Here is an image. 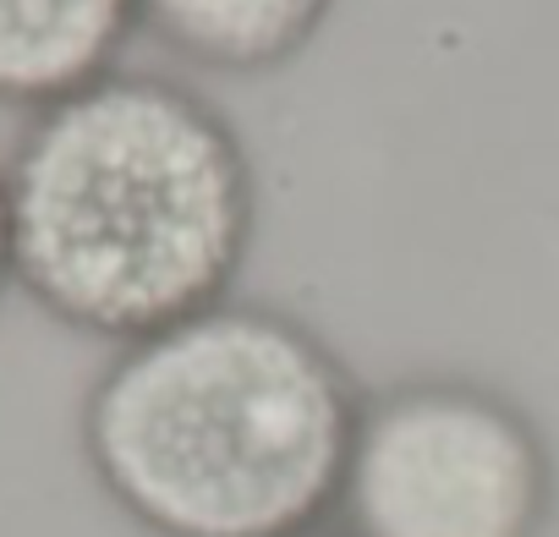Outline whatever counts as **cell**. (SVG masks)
Wrapping results in <instances>:
<instances>
[{"label": "cell", "instance_id": "cell-3", "mask_svg": "<svg viewBox=\"0 0 559 537\" xmlns=\"http://www.w3.org/2000/svg\"><path fill=\"white\" fill-rule=\"evenodd\" d=\"M559 461L499 384L406 373L362 390L330 526L341 537H543Z\"/></svg>", "mask_w": 559, "mask_h": 537}, {"label": "cell", "instance_id": "cell-4", "mask_svg": "<svg viewBox=\"0 0 559 537\" xmlns=\"http://www.w3.org/2000/svg\"><path fill=\"white\" fill-rule=\"evenodd\" d=\"M138 28V0H0V105L34 116L121 72Z\"/></svg>", "mask_w": 559, "mask_h": 537}, {"label": "cell", "instance_id": "cell-7", "mask_svg": "<svg viewBox=\"0 0 559 537\" xmlns=\"http://www.w3.org/2000/svg\"><path fill=\"white\" fill-rule=\"evenodd\" d=\"M308 537H341V532H335V526H319V532H308Z\"/></svg>", "mask_w": 559, "mask_h": 537}, {"label": "cell", "instance_id": "cell-1", "mask_svg": "<svg viewBox=\"0 0 559 537\" xmlns=\"http://www.w3.org/2000/svg\"><path fill=\"white\" fill-rule=\"evenodd\" d=\"M0 181L12 291L110 351L230 302L258 241L247 138L165 72L121 67L34 110Z\"/></svg>", "mask_w": 559, "mask_h": 537}, {"label": "cell", "instance_id": "cell-5", "mask_svg": "<svg viewBox=\"0 0 559 537\" xmlns=\"http://www.w3.org/2000/svg\"><path fill=\"white\" fill-rule=\"evenodd\" d=\"M341 0H138V23L187 67L214 77H274L297 67Z\"/></svg>", "mask_w": 559, "mask_h": 537}, {"label": "cell", "instance_id": "cell-2", "mask_svg": "<svg viewBox=\"0 0 559 537\" xmlns=\"http://www.w3.org/2000/svg\"><path fill=\"white\" fill-rule=\"evenodd\" d=\"M357 406V373L308 319L230 297L116 346L78 450L148 537H308L335 515Z\"/></svg>", "mask_w": 559, "mask_h": 537}, {"label": "cell", "instance_id": "cell-6", "mask_svg": "<svg viewBox=\"0 0 559 537\" xmlns=\"http://www.w3.org/2000/svg\"><path fill=\"white\" fill-rule=\"evenodd\" d=\"M12 291V236H7V181H0V302Z\"/></svg>", "mask_w": 559, "mask_h": 537}]
</instances>
